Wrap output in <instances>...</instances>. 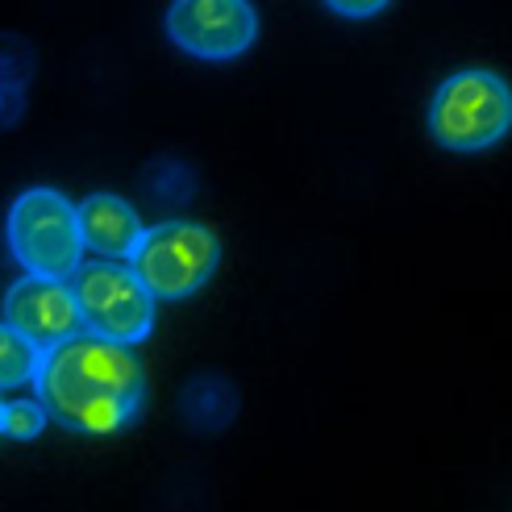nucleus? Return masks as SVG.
Returning <instances> with one entry per match:
<instances>
[{
  "label": "nucleus",
  "mask_w": 512,
  "mask_h": 512,
  "mask_svg": "<svg viewBox=\"0 0 512 512\" xmlns=\"http://www.w3.org/2000/svg\"><path fill=\"white\" fill-rule=\"evenodd\" d=\"M9 250L13 259L42 279H71L84 263L80 225L71 200L55 188H30L9 209Z\"/></svg>",
  "instance_id": "obj_2"
},
{
  "label": "nucleus",
  "mask_w": 512,
  "mask_h": 512,
  "mask_svg": "<svg viewBox=\"0 0 512 512\" xmlns=\"http://www.w3.org/2000/svg\"><path fill=\"white\" fill-rule=\"evenodd\" d=\"M75 225H80V242L84 250H96L100 259H130L142 238V221L138 213L125 204L121 196L96 192L75 209Z\"/></svg>",
  "instance_id": "obj_8"
},
{
  "label": "nucleus",
  "mask_w": 512,
  "mask_h": 512,
  "mask_svg": "<svg viewBox=\"0 0 512 512\" xmlns=\"http://www.w3.org/2000/svg\"><path fill=\"white\" fill-rule=\"evenodd\" d=\"M42 363V350L34 342H25L17 329H9L0 321V388H21V383H34Z\"/></svg>",
  "instance_id": "obj_9"
},
{
  "label": "nucleus",
  "mask_w": 512,
  "mask_h": 512,
  "mask_svg": "<svg viewBox=\"0 0 512 512\" xmlns=\"http://www.w3.org/2000/svg\"><path fill=\"white\" fill-rule=\"evenodd\" d=\"M329 9H334L338 17H350V21H367L375 13H383L392 5V0H325Z\"/></svg>",
  "instance_id": "obj_11"
},
{
  "label": "nucleus",
  "mask_w": 512,
  "mask_h": 512,
  "mask_svg": "<svg viewBox=\"0 0 512 512\" xmlns=\"http://www.w3.org/2000/svg\"><path fill=\"white\" fill-rule=\"evenodd\" d=\"M34 379L46 421L75 433H117L142 408V367L130 346L96 338L88 329L42 350Z\"/></svg>",
  "instance_id": "obj_1"
},
{
  "label": "nucleus",
  "mask_w": 512,
  "mask_h": 512,
  "mask_svg": "<svg viewBox=\"0 0 512 512\" xmlns=\"http://www.w3.org/2000/svg\"><path fill=\"white\" fill-rule=\"evenodd\" d=\"M167 38L192 59H238L259 38V17L250 0H175Z\"/></svg>",
  "instance_id": "obj_6"
},
{
  "label": "nucleus",
  "mask_w": 512,
  "mask_h": 512,
  "mask_svg": "<svg viewBox=\"0 0 512 512\" xmlns=\"http://www.w3.org/2000/svg\"><path fill=\"white\" fill-rule=\"evenodd\" d=\"M134 259V275L150 296L184 300L200 292L213 279L221 263V242L213 229L192 221H163L155 229H142Z\"/></svg>",
  "instance_id": "obj_4"
},
{
  "label": "nucleus",
  "mask_w": 512,
  "mask_h": 512,
  "mask_svg": "<svg viewBox=\"0 0 512 512\" xmlns=\"http://www.w3.org/2000/svg\"><path fill=\"white\" fill-rule=\"evenodd\" d=\"M0 421H5V404H0Z\"/></svg>",
  "instance_id": "obj_12"
},
{
  "label": "nucleus",
  "mask_w": 512,
  "mask_h": 512,
  "mask_svg": "<svg viewBox=\"0 0 512 512\" xmlns=\"http://www.w3.org/2000/svg\"><path fill=\"white\" fill-rule=\"evenodd\" d=\"M5 325L17 329L38 350L59 346L84 329L67 279H42V275H25L5 292Z\"/></svg>",
  "instance_id": "obj_7"
},
{
  "label": "nucleus",
  "mask_w": 512,
  "mask_h": 512,
  "mask_svg": "<svg viewBox=\"0 0 512 512\" xmlns=\"http://www.w3.org/2000/svg\"><path fill=\"white\" fill-rule=\"evenodd\" d=\"M46 429V413L38 400H17V404H5V421H0V433H9L17 442H30Z\"/></svg>",
  "instance_id": "obj_10"
},
{
  "label": "nucleus",
  "mask_w": 512,
  "mask_h": 512,
  "mask_svg": "<svg viewBox=\"0 0 512 512\" xmlns=\"http://www.w3.org/2000/svg\"><path fill=\"white\" fill-rule=\"evenodd\" d=\"M67 288L75 296V309H80V325L96 338L134 346L155 329V296L138 284L130 267L80 263Z\"/></svg>",
  "instance_id": "obj_5"
},
{
  "label": "nucleus",
  "mask_w": 512,
  "mask_h": 512,
  "mask_svg": "<svg viewBox=\"0 0 512 512\" xmlns=\"http://www.w3.org/2000/svg\"><path fill=\"white\" fill-rule=\"evenodd\" d=\"M512 96L508 84L492 71H458L438 88L429 105V134L438 146L471 155L508 134Z\"/></svg>",
  "instance_id": "obj_3"
}]
</instances>
